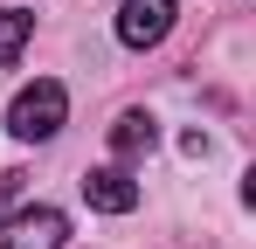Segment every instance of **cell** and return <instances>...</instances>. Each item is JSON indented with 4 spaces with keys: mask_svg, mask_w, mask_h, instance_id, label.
Segmentation results:
<instances>
[{
    "mask_svg": "<svg viewBox=\"0 0 256 249\" xmlns=\"http://www.w3.org/2000/svg\"><path fill=\"white\" fill-rule=\"evenodd\" d=\"M84 201L97 208V214H132V208H138V187H132L125 166H90L84 173Z\"/></svg>",
    "mask_w": 256,
    "mask_h": 249,
    "instance_id": "obj_4",
    "label": "cell"
},
{
    "mask_svg": "<svg viewBox=\"0 0 256 249\" xmlns=\"http://www.w3.org/2000/svg\"><path fill=\"white\" fill-rule=\"evenodd\" d=\"M111 146H118L125 160H138V152H152V146H160V124L146 118V111H125V118L111 124Z\"/></svg>",
    "mask_w": 256,
    "mask_h": 249,
    "instance_id": "obj_5",
    "label": "cell"
},
{
    "mask_svg": "<svg viewBox=\"0 0 256 249\" xmlns=\"http://www.w3.org/2000/svg\"><path fill=\"white\" fill-rule=\"evenodd\" d=\"M62 118H70V90H62L56 76L28 83V90L7 104V132H14L21 146H35V138H56V132H62Z\"/></svg>",
    "mask_w": 256,
    "mask_h": 249,
    "instance_id": "obj_1",
    "label": "cell"
},
{
    "mask_svg": "<svg viewBox=\"0 0 256 249\" xmlns=\"http://www.w3.org/2000/svg\"><path fill=\"white\" fill-rule=\"evenodd\" d=\"M35 35V14H21V7H0V62H14L21 48Z\"/></svg>",
    "mask_w": 256,
    "mask_h": 249,
    "instance_id": "obj_6",
    "label": "cell"
},
{
    "mask_svg": "<svg viewBox=\"0 0 256 249\" xmlns=\"http://www.w3.org/2000/svg\"><path fill=\"white\" fill-rule=\"evenodd\" d=\"M14 180H21V173H7V180H0V194H7V187H14Z\"/></svg>",
    "mask_w": 256,
    "mask_h": 249,
    "instance_id": "obj_7",
    "label": "cell"
},
{
    "mask_svg": "<svg viewBox=\"0 0 256 249\" xmlns=\"http://www.w3.org/2000/svg\"><path fill=\"white\" fill-rule=\"evenodd\" d=\"M70 242V214L62 208H21L0 222V249H62Z\"/></svg>",
    "mask_w": 256,
    "mask_h": 249,
    "instance_id": "obj_2",
    "label": "cell"
},
{
    "mask_svg": "<svg viewBox=\"0 0 256 249\" xmlns=\"http://www.w3.org/2000/svg\"><path fill=\"white\" fill-rule=\"evenodd\" d=\"M173 28V0H125L118 7V42L125 48H152Z\"/></svg>",
    "mask_w": 256,
    "mask_h": 249,
    "instance_id": "obj_3",
    "label": "cell"
}]
</instances>
